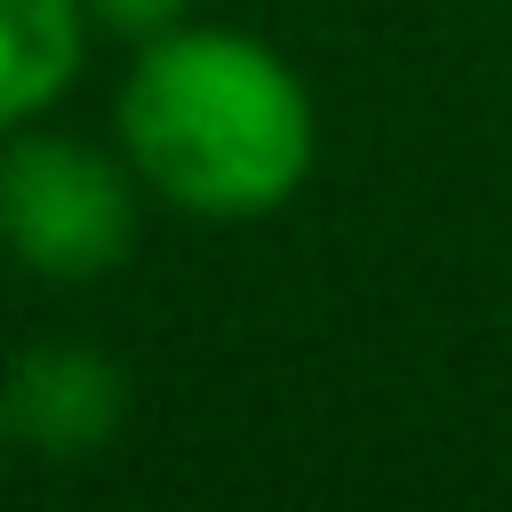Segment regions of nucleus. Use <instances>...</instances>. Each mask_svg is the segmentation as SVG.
<instances>
[{
    "label": "nucleus",
    "mask_w": 512,
    "mask_h": 512,
    "mask_svg": "<svg viewBox=\"0 0 512 512\" xmlns=\"http://www.w3.org/2000/svg\"><path fill=\"white\" fill-rule=\"evenodd\" d=\"M88 8L80 0H0V136L48 120L88 72Z\"/></svg>",
    "instance_id": "nucleus-4"
},
{
    "label": "nucleus",
    "mask_w": 512,
    "mask_h": 512,
    "mask_svg": "<svg viewBox=\"0 0 512 512\" xmlns=\"http://www.w3.org/2000/svg\"><path fill=\"white\" fill-rule=\"evenodd\" d=\"M0 408H8L16 456H32V464H88L128 424V368L104 344L40 336V344L8 352Z\"/></svg>",
    "instance_id": "nucleus-3"
},
{
    "label": "nucleus",
    "mask_w": 512,
    "mask_h": 512,
    "mask_svg": "<svg viewBox=\"0 0 512 512\" xmlns=\"http://www.w3.org/2000/svg\"><path fill=\"white\" fill-rule=\"evenodd\" d=\"M8 464H16V440H8V408H0V488H8Z\"/></svg>",
    "instance_id": "nucleus-6"
},
{
    "label": "nucleus",
    "mask_w": 512,
    "mask_h": 512,
    "mask_svg": "<svg viewBox=\"0 0 512 512\" xmlns=\"http://www.w3.org/2000/svg\"><path fill=\"white\" fill-rule=\"evenodd\" d=\"M112 144L144 200L192 224H264L320 168V104L264 32L184 16L128 48Z\"/></svg>",
    "instance_id": "nucleus-1"
},
{
    "label": "nucleus",
    "mask_w": 512,
    "mask_h": 512,
    "mask_svg": "<svg viewBox=\"0 0 512 512\" xmlns=\"http://www.w3.org/2000/svg\"><path fill=\"white\" fill-rule=\"evenodd\" d=\"M80 8H88V24H96L104 40H128V48L192 16V0H80Z\"/></svg>",
    "instance_id": "nucleus-5"
},
{
    "label": "nucleus",
    "mask_w": 512,
    "mask_h": 512,
    "mask_svg": "<svg viewBox=\"0 0 512 512\" xmlns=\"http://www.w3.org/2000/svg\"><path fill=\"white\" fill-rule=\"evenodd\" d=\"M144 240V184L120 144L56 120L0 136V256L48 288L112 280Z\"/></svg>",
    "instance_id": "nucleus-2"
}]
</instances>
